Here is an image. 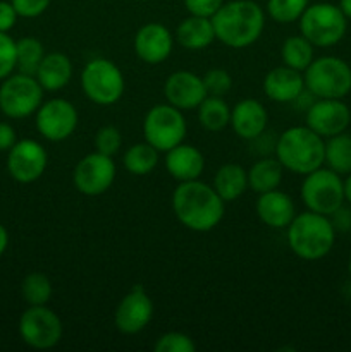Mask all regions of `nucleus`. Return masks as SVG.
<instances>
[{
    "label": "nucleus",
    "instance_id": "1",
    "mask_svg": "<svg viewBox=\"0 0 351 352\" xmlns=\"http://www.w3.org/2000/svg\"><path fill=\"white\" fill-rule=\"evenodd\" d=\"M172 212L181 226L193 232H210L226 213V201L217 195L213 186L200 179L179 182L172 192Z\"/></svg>",
    "mask_w": 351,
    "mask_h": 352
},
{
    "label": "nucleus",
    "instance_id": "2",
    "mask_svg": "<svg viewBox=\"0 0 351 352\" xmlns=\"http://www.w3.org/2000/svg\"><path fill=\"white\" fill-rule=\"evenodd\" d=\"M210 19L215 40L231 48H246L264 33L265 10L255 0H231L224 2Z\"/></svg>",
    "mask_w": 351,
    "mask_h": 352
},
{
    "label": "nucleus",
    "instance_id": "3",
    "mask_svg": "<svg viewBox=\"0 0 351 352\" xmlns=\"http://www.w3.org/2000/svg\"><path fill=\"white\" fill-rule=\"evenodd\" d=\"M289 250L305 261H319L332 251L336 243V229L330 217L315 212L296 213L288 226Z\"/></svg>",
    "mask_w": 351,
    "mask_h": 352
},
{
    "label": "nucleus",
    "instance_id": "4",
    "mask_svg": "<svg viewBox=\"0 0 351 352\" xmlns=\"http://www.w3.org/2000/svg\"><path fill=\"white\" fill-rule=\"evenodd\" d=\"M326 140L313 133L308 126H292L279 134L275 143V158L284 170L306 175L323 167Z\"/></svg>",
    "mask_w": 351,
    "mask_h": 352
},
{
    "label": "nucleus",
    "instance_id": "5",
    "mask_svg": "<svg viewBox=\"0 0 351 352\" xmlns=\"http://www.w3.org/2000/svg\"><path fill=\"white\" fill-rule=\"evenodd\" d=\"M305 89L315 98H341L351 91V67L346 60L334 55L313 58L303 72Z\"/></svg>",
    "mask_w": 351,
    "mask_h": 352
},
{
    "label": "nucleus",
    "instance_id": "6",
    "mask_svg": "<svg viewBox=\"0 0 351 352\" xmlns=\"http://www.w3.org/2000/svg\"><path fill=\"white\" fill-rule=\"evenodd\" d=\"M348 19L339 6L329 2L310 3L299 17V33L319 48L334 47L344 38Z\"/></svg>",
    "mask_w": 351,
    "mask_h": 352
},
{
    "label": "nucleus",
    "instance_id": "7",
    "mask_svg": "<svg viewBox=\"0 0 351 352\" xmlns=\"http://www.w3.org/2000/svg\"><path fill=\"white\" fill-rule=\"evenodd\" d=\"M81 88L89 102L109 107L119 102L124 95V74L109 58H92L83 67Z\"/></svg>",
    "mask_w": 351,
    "mask_h": 352
},
{
    "label": "nucleus",
    "instance_id": "8",
    "mask_svg": "<svg viewBox=\"0 0 351 352\" xmlns=\"http://www.w3.org/2000/svg\"><path fill=\"white\" fill-rule=\"evenodd\" d=\"M301 199L310 212L330 217L346 201L343 175L327 167L310 172L303 179Z\"/></svg>",
    "mask_w": 351,
    "mask_h": 352
},
{
    "label": "nucleus",
    "instance_id": "9",
    "mask_svg": "<svg viewBox=\"0 0 351 352\" xmlns=\"http://www.w3.org/2000/svg\"><path fill=\"white\" fill-rule=\"evenodd\" d=\"M188 124L182 110L176 109L171 103L153 105L143 119V138L147 143L165 153L171 148L184 141Z\"/></svg>",
    "mask_w": 351,
    "mask_h": 352
},
{
    "label": "nucleus",
    "instance_id": "10",
    "mask_svg": "<svg viewBox=\"0 0 351 352\" xmlns=\"http://www.w3.org/2000/svg\"><path fill=\"white\" fill-rule=\"evenodd\" d=\"M45 89L34 76L10 74L0 86V110L10 119H24L40 109Z\"/></svg>",
    "mask_w": 351,
    "mask_h": 352
},
{
    "label": "nucleus",
    "instance_id": "11",
    "mask_svg": "<svg viewBox=\"0 0 351 352\" xmlns=\"http://www.w3.org/2000/svg\"><path fill=\"white\" fill-rule=\"evenodd\" d=\"M19 336L26 346L47 351L61 342L64 325L57 313L47 305L30 306L19 318Z\"/></svg>",
    "mask_w": 351,
    "mask_h": 352
},
{
    "label": "nucleus",
    "instance_id": "12",
    "mask_svg": "<svg viewBox=\"0 0 351 352\" xmlns=\"http://www.w3.org/2000/svg\"><path fill=\"white\" fill-rule=\"evenodd\" d=\"M117 167L112 157L93 151L85 155L72 170V184L85 196H100L112 188Z\"/></svg>",
    "mask_w": 351,
    "mask_h": 352
},
{
    "label": "nucleus",
    "instance_id": "13",
    "mask_svg": "<svg viewBox=\"0 0 351 352\" xmlns=\"http://www.w3.org/2000/svg\"><path fill=\"white\" fill-rule=\"evenodd\" d=\"M36 129L45 140L61 143L76 133L79 124V113L74 103L65 98H52L43 102L36 110Z\"/></svg>",
    "mask_w": 351,
    "mask_h": 352
},
{
    "label": "nucleus",
    "instance_id": "14",
    "mask_svg": "<svg viewBox=\"0 0 351 352\" xmlns=\"http://www.w3.org/2000/svg\"><path fill=\"white\" fill-rule=\"evenodd\" d=\"M153 318V302L143 285H134L117 305L114 313V325L124 336H136L143 332Z\"/></svg>",
    "mask_w": 351,
    "mask_h": 352
},
{
    "label": "nucleus",
    "instance_id": "15",
    "mask_svg": "<svg viewBox=\"0 0 351 352\" xmlns=\"http://www.w3.org/2000/svg\"><path fill=\"white\" fill-rule=\"evenodd\" d=\"M47 164V150L34 140L16 141L7 157V170L10 177L21 184L38 181L43 175Z\"/></svg>",
    "mask_w": 351,
    "mask_h": 352
},
{
    "label": "nucleus",
    "instance_id": "16",
    "mask_svg": "<svg viewBox=\"0 0 351 352\" xmlns=\"http://www.w3.org/2000/svg\"><path fill=\"white\" fill-rule=\"evenodd\" d=\"M351 124V110L341 98H317L306 109V126L323 140L346 133Z\"/></svg>",
    "mask_w": 351,
    "mask_h": 352
},
{
    "label": "nucleus",
    "instance_id": "17",
    "mask_svg": "<svg viewBox=\"0 0 351 352\" xmlns=\"http://www.w3.org/2000/svg\"><path fill=\"white\" fill-rule=\"evenodd\" d=\"M134 52L145 64L157 65L167 60L174 48V34L162 23H147L134 34Z\"/></svg>",
    "mask_w": 351,
    "mask_h": 352
},
{
    "label": "nucleus",
    "instance_id": "18",
    "mask_svg": "<svg viewBox=\"0 0 351 352\" xmlns=\"http://www.w3.org/2000/svg\"><path fill=\"white\" fill-rule=\"evenodd\" d=\"M164 96L167 103L179 110H196L209 96L202 76L191 71H176L164 82Z\"/></svg>",
    "mask_w": 351,
    "mask_h": 352
},
{
    "label": "nucleus",
    "instance_id": "19",
    "mask_svg": "<svg viewBox=\"0 0 351 352\" xmlns=\"http://www.w3.org/2000/svg\"><path fill=\"white\" fill-rule=\"evenodd\" d=\"M268 113L267 109L255 98L240 100L231 109L229 126L237 138L244 141H253L267 131Z\"/></svg>",
    "mask_w": 351,
    "mask_h": 352
},
{
    "label": "nucleus",
    "instance_id": "20",
    "mask_svg": "<svg viewBox=\"0 0 351 352\" xmlns=\"http://www.w3.org/2000/svg\"><path fill=\"white\" fill-rule=\"evenodd\" d=\"M303 91H305V78H303V72L296 69L282 64L265 74L264 93L272 102L295 103Z\"/></svg>",
    "mask_w": 351,
    "mask_h": 352
},
{
    "label": "nucleus",
    "instance_id": "21",
    "mask_svg": "<svg viewBox=\"0 0 351 352\" xmlns=\"http://www.w3.org/2000/svg\"><path fill=\"white\" fill-rule=\"evenodd\" d=\"M255 210L260 222L270 229H288V226L296 217L295 201L281 189L258 195Z\"/></svg>",
    "mask_w": 351,
    "mask_h": 352
},
{
    "label": "nucleus",
    "instance_id": "22",
    "mask_svg": "<svg viewBox=\"0 0 351 352\" xmlns=\"http://www.w3.org/2000/svg\"><path fill=\"white\" fill-rule=\"evenodd\" d=\"M164 162L167 174L178 182L196 181L205 170V157L202 151L184 141L165 151Z\"/></svg>",
    "mask_w": 351,
    "mask_h": 352
},
{
    "label": "nucleus",
    "instance_id": "23",
    "mask_svg": "<svg viewBox=\"0 0 351 352\" xmlns=\"http://www.w3.org/2000/svg\"><path fill=\"white\" fill-rule=\"evenodd\" d=\"M72 72L74 69H72L71 58L62 52H52V54H45L34 78L38 79L45 91H61L71 82Z\"/></svg>",
    "mask_w": 351,
    "mask_h": 352
},
{
    "label": "nucleus",
    "instance_id": "24",
    "mask_svg": "<svg viewBox=\"0 0 351 352\" xmlns=\"http://www.w3.org/2000/svg\"><path fill=\"white\" fill-rule=\"evenodd\" d=\"M176 41L182 48L191 52H198L210 47L215 41L212 19L189 14L186 19L179 23L178 30H176Z\"/></svg>",
    "mask_w": 351,
    "mask_h": 352
},
{
    "label": "nucleus",
    "instance_id": "25",
    "mask_svg": "<svg viewBox=\"0 0 351 352\" xmlns=\"http://www.w3.org/2000/svg\"><path fill=\"white\" fill-rule=\"evenodd\" d=\"M213 189L226 203H233L250 189L248 170L240 164H224L213 175Z\"/></svg>",
    "mask_w": 351,
    "mask_h": 352
},
{
    "label": "nucleus",
    "instance_id": "26",
    "mask_svg": "<svg viewBox=\"0 0 351 352\" xmlns=\"http://www.w3.org/2000/svg\"><path fill=\"white\" fill-rule=\"evenodd\" d=\"M282 175H284V167L281 162L277 158L264 157L255 162L248 170V186L257 195L274 191L281 186Z\"/></svg>",
    "mask_w": 351,
    "mask_h": 352
},
{
    "label": "nucleus",
    "instance_id": "27",
    "mask_svg": "<svg viewBox=\"0 0 351 352\" xmlns=\"http://www.w3.org/2000/svg\"><path fill=\"white\" fill-rule=\"evenodd\" d=\"M198 122L209 133H220L231 122V107L224 96L209 95L198 109Z\"/></svg>",
    "mask_w": 351,
    "mask_h": 352
},
{
    "label": "nucleus",
    "instance_id": "28",
    "mask_svg": "<svg viewBox=\"0 0 351 352\" xmlns=\"http://www.w3.org/2000/svg\"><path fill=\"white\" fill-rule=\"evenodd\" d=\"M160 160V151L157 148L151 146L147 141L133 144L127 148L123 155V165L129 174L138 175H148L155 170Z\"/></svg>",
    "mask_w": 351,
    "mask_h": 352
},
{
    "label": "nucleus",
    "instance_id": "29",
    "mask_svg": "<svg viewBox=\"0 0 351 352\" xmlns=\"http://www.w3.org/2000/svg\"><path fill=\"white\" fill-rule=\"evenodd\" d=\"M323 164L339 175L351 174V136L346 133L327 138Z\"/></svg>",
    "mask_w": 351,
    "mask_h": 352
},
{
    "label": "nucleus",
    "instance_id": "30",
    "mask_svg": "<svg viewBox=\"0 0 351 352\" xmlns=\"http://www.w3.org/2000/svg\"><path fill=\"white\" fill-rule=\"evenodd\" d=\"M281 58L282 64L288 67L305 72L315 58V47L303 34L289 36L286 38L281 47Z\"/></svg>",
    "mask_w": 351,
    "mask_h": 352
},
{
    "label": "nucleus",
    "instance_id": "31",
    "mask_svg": "<svg viewBox=\"0 0 351 352\" xmlns=\"http://www.w3.org/2000/svg\"><path fill=\"white\" fill-rule=\"evenodd\" d=\"M45 48L40 40L33 36H24L16 41V69L23 74L34 76L38 65L43 60Z\"/></svg>",
    "mask_w": 351,
    "mask_h": 352
},
{
    "label": "nucleus",
    "instance_id": "32",
    "mask_svg": "<svg viewBox=\"0 0 351 352\" xmlns=\"http://www.w3.org/2000/svg\"><path fill=\"white\" fill-rule=\"evenodd\" d=\"M21 294L30 306H45L52 299L54 287L52 280L41 272H31L23 278Z\"/></svg>",
    "mask_w": 351,
    "mask_h": 352
},
{
    "label": "nucleus",
    "instance_id": "33",
    "mask_svg": "<svg viewBox=\"0 0 351 352\" xmlns=\"http://www.w3.org/2000/svg\"><path fill=\"white\" fill-rule=\"evenodd\" d=\"M308 6L310 0H267L265 10L277 24H289L299 21Z\"/></svg>",
    "mask_w": 351,
    "mask_h": 352
},
{
    "label": "nucleus",
    "instance_id": "34",
    "mask_svg": "<svg viewBox=\"0 0 351 352\" xmlns=\"http://www.w3.org/2000/svg\"><path fill=\"white\" fill-rule=\"evenodd\" d=\"M93 143H95V151L114 157L123 146V134L116 126H102L96 131Z\"/></svg>",
    "mask_w": 351,
    "mask_h": 352
},
{
    "label": "nucleus",
    "instance_id": "35",
    "mask_svg": "<svg viewBox=\"0 0 351 352\" xmlns=\"http://www.w3.org/2000/svg\"><path fill=\"white\" fill-rule=\"evenodd\" d=\"M155 352H195L196 344L188 333L167 332L157 339L153 346Z\"/></svg>",
    "mask_w": 351,
    "mask_h": 352
},
{
    "label": "nucleus",
    "instance_id": "36",
    "mask_svg": "<svg viewBox=\"0 0 351 352\" xmlns=\"http://www.w3.org/2000/svg\"><path fill=\"white\" fill-rule=\"evenodd\" d=\"M203 85L209 95L212 96H226L233 88V78L226 69H210L203 74Z\"/></svg>",
    "mask_w": 351,
    "mask_h": 352
},
{
    "label": "nucleus",
    "instance_id": "37",
    "mask_svg": "<svg viewBox=\"0 0 351 352\" xmlns=\"http://www.w3.org/2000/svg\"><path fill=\"white\" fill-rule=\"evenodd\" d=\"M16 69V41L7 33H0V81Z\"/></svg>",
    "mask_w": 351,
    "mask_h": 352
},
{
    "label": "nucleus",
    "instance_id": "38",
    "mask_svg": "<svg viewBox=\"0 0 351 352\" xmlns=\"http://www.w3.org/2000/svg\"><path fill=\"white\" fill-rule=\"evenodd\" d=\"M10 3L16 9L17 16L33 19V17L41 16L50 7L52 0H10Z\"/></svg>",
    "mask_w": 351,
    "mask_h": 352
},
{
    "label": "nucleus",
    "instance_id": "39",
    "mask_svg": "<svg viewBox=\"0 0 351 352\" xmlns=\"http://www.w3.org/2000/svg\"><path fill=\"white\" fill-rule=\"evenodd\" d=\"M182 3H184L188 14L202 17H212L213 14L220 9L224 0H182Z\"/></svg>",
    "mask_w": 351,
    "mask_h": 352
},
{
    "label": "nucleus",
    "instance_id": "40",
    "mask_svg": "<svg viewBox=\"0 0 351 352\" xmlns=\"http://www.w3.org/2000/svg\"><path fill=\"white\" fill-rule=\"evenodd\" d=\"M17 12L10 2L0 0V33H9L17 21Z\"/></svg>",
    "mask_w": 351,
    "mask_h": 352
},
{
    "label": "nucleus",
    "instance_id": "41",
    "mask_svg": "<svg viewBox=\"0 0 351 352\" xmlns=\"http://www.w3.org/2000/svg\"><path fill=\"white\" fill-rule=\"evenodd\" d=\"M16 131L10 124L0 122V151H9L16 144Z\"/></svg>",
    "mask_w": 351,
    "mask_h": 352
},
{
    "label": "nucleus",
    "instance_id": "42",
    "mask_svg": "<svg viewBox=\"0 0 351 352\" xmlns=\"http://www.w3.org/2000/svg\"><path fill=\"white\" fill-rule=\"evenodd\" d=\"M332 223H334V229H339V230H350L351 229V210H346L341 206L339 210L332 213Z\"/></svg>",
    "mask_w": 351,
    "mask_h": 352
},
{
    "label": "nucleus",
    "instance_id": "43",
    "mask_svg": "<svg viewBox=\"0 0 351 352\" xmlns=\"http://www.w3.org/2000/svg\"><path fill=\"white\" fill-rule=\"evenodd\" d=\"M7 246H9V234H7V229L6 227L0 223V256H2L3 253H6Z\"/></svg>",
    "mask_w": 351,
    "mask_h": 352
},
{
    "label": "nucleus",
    "instance_id": "44",
    "mask_svg": "<svg viewBox=\"0 0 351 352\" xmlns=\"http://www.w3.org/2000/svg\"><path fill=\"white\" fill-rule=\"evenodd\" d=\"M337 6H339L341 12L346 16V19H351V0H339Z\"/></svg>",
    "mask_w": 351,
    "mask_h": 352
},
{
    "label": "nucleus",
    "instance_id": "45",
    "mask_svg": "<svg viewBox=\"0 0 351 352\" xmlns=\"http://www.w3.org/2000/svg\"><path fill=\"white\" fill-rule=\"evenodd\" d=\"M344 199L351 205V174H348L344 179Z\"/></svg>",
    "mask_w": 351,
    "mask_h": 352
},
{
    "label": "nucleus",
    "instance_id": "46",
    "mask_svg": "<svg viewBox=\"0 0 351 352\" xmlns=\"http://www.w3.org/2000/svg\"><path fill=\"white\" fill-rule=\"evenodd\" d=\"M348 274H350V277H351V256H350V260H348Z\"/></svg>",
    "mask_w": 351,
    "mask_h": 352
}]
</instances>
